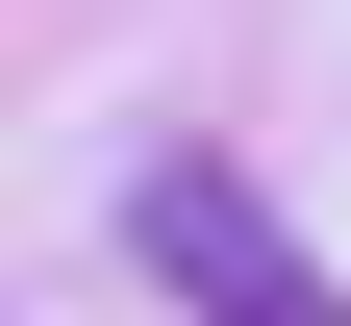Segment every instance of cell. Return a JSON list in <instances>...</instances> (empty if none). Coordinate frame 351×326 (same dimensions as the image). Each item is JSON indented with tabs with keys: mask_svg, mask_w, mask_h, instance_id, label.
Returning <instances> with one entry per match:
<instances>
[{
	"mask_svg": "<svg viewBox=\"0 0 351 326\" xmlns=\"http://www.w3.org/2000/svg\"><path fill=\"white\" fill-rule=\"evenodd\" d=\"M125 251H151V276H176L201 326H351V276L301 251V226L251 201L226 151H151V201H125Z\"/></svg>",
	"mask_w": 351,
	"mask_h": 326,
	"instance_id": "cell-1",
	"label": "cell"
}]
</instances>
